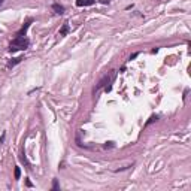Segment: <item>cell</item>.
I'll list each match as a JSON object with an SVG mask.
<instances>
[{"instance_id":"obj_1","label":"cell","mask_w":191,"mask_h":191,"mask_svg":"<svg viewBox=\"0 0 191 191\" xmlns=\"http://www.w3.org/2000/svg\"><path fill=\"white\" fill-rule=\"evenodd\" d=\"M29 46V40L26 39V37H15L14 40H12V43H11V51H18V49H26Z\"/></svg>"},{"instance_id":"obj_2","label":"cell","mask_w":191,"mask_h":191,"mask_svg":"<svg viewBox=\"0 0 191 191\" xmlns=\"http://www.w3.org/2000/svg\"><path fill=\"white\" fill-rule=\"evenodd\" d=\"M114 78H115V70H111V72H109V75H105V76H103V79L99 82V85L95 87V90L102 88V87H103V85H106V84H111V82L114 81Z\"/></svg>"},{"instance_id":"obj_3","label":"cell","mask_w":191,"mask_h":191,"mask_svg":"<svg viewBox=\"0 0 191 191\" xmlns=\"http://www.w3.org/2000/svg\"><path fill=\"white\" fill-rule=\"evenodd\" d=\"M95 3V0H76L78 6H91Z\"/></svg>"},{"instance_id":"obj_4","label":"cell","mask_w":191,"mask_h":191,"mask_svg":"<svg viewBox=\"0 0 191 191\" xmlns=\"http://www.w3.org/2000/svg\"><path fill=\"white\" fill-rule=\"evenodd\" d=\"M30 24H32V21H27V23L24 24V27H23V29H21V30L17 33V37H21V36H24V35H26V32H27V29L30 27Z\"/></svg>"},{"instance_id":"obj_5","label":"cell","mask_w":191,"mask_h":191,"mask_svg":"<svg viewBox=\"0 0 191 191\" xmlns=\"http://www.w3.org/2000/svg\"><path fill=\"white\" fill-rule=\"evenodd\" d=\"M52 9H54V11H55V14H58V15L64 14V8H63V6H60L58 3H54V5H52Z\"/></svg>"},{"instance_id":"obj_6","label":"cell","mask_w":191,"mask_h":191,"mask_svg":"<svg viewBox=\"0 0 191 191\" xmlns=\"http://www.w3.org/2000/svg\"><path fill=\"white\" fill-rule=\"evenodd\" d=\"M67 32H69V26L67 24H63V27H61V30H60V36H66L67 35Z\"/></svg>"},{"instance_id":"obj_7","label":"cell","mask_w":191,"mask_h":191,"mask_svg":"<svg viewBox=\"0 0 191 191\" xmlns=\"http://www.w3.org/2000/svg\"><path fill=\"white\" fill-rule=\"evenodd\" d=\"M21 60H23L21 57H17V58H14V61H9V64H8V66H9V67H12V66H15V64H18V63H20Z\"/></svg>"},{"instance_id":"obj_8","label":"cell","mask_w":191,"mask_h":191,"mask_svg":"<svg viewBox=\"0 0 191 191\" xmlns=\"http://www.w3.org/2000/svg\"><path fill=\"white\" fill-rule=\"evenodd\" d=\"M14 176H15V179H20V176H21V170H20V167H15V170H14Z\"/></svg>"},{"instance_id":"obj_9","label":"cell","mask_w":191,"mask_h":191,"mask_svg":"<svg viewBox=\"0 0 191 191\" xmlns=\"http://www.w3.org/2000/svg\"><path fill=\"white\" fill-rule=\"evenodd\" d=\"M58 188V184H57V181H54V190H57Z\"/></svg>"},{"instance_id":"obj_10","label":"cell","mask_w":191,"mask_h":191,"mask_svg":"<svg viewBox=\"0 0 191 191\" xmlns=\"http://www.w3.org/2000/svg\"><path fill=\"white\" fill-rule=\"evenodd\" d=\"M2 3H3V0H0V5H2Z\"/></svg>"}]
</instances>
